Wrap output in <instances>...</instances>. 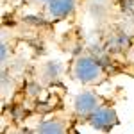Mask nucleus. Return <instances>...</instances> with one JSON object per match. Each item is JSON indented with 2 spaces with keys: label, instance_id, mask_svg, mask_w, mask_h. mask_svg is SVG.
<instances>
[{
  "label": "nucleus",
  "instance_id": "obj_7",
  "mask_svg": "<svg viewBox=\"0 0 134 134\" xmlns=\"http://www.w3.org/2000/svg\"><path fill=\"white\" fill-rule=\"evenodd\" d=\"M32 2H36V4H45V5H47L48 2H52V0H32Z\"/></svg>",
  "mask_w": 134,
  "mask_h": 134
},
{
  "label": "nucleus",
  "instance_id": "obj_2",
  "mask_svg": "<svg viewBox=\"0 0 134 134\" xmlns=\"http://www.w3.org/2000/svg\"><path fill=\"white\" fill-rule=\"evenodd\" d=\"M104 105H105V98L97 91H81L73 98V113L79 118L88 120L91 114L102 109Z\"/></svg>",
  "mask_w": 134,
  "mask_h": 134
},
{
  "label": "nucleus",
  "instance_id": "obj_1",
  "mask_svg": "<svg viewBox=\"0 0 134 134\" xmlns=\"http://www.w3.org/2000/svg\"><path fill=\"white\" fill-rule=\"evenodd\" d=\"M70 73L82 86H93V84H98L104 81L105 68L97 57H93L90 54H84V55H79L73 59Z\"/></svg>",
  "mask_w": 134,
  "mask_h": 134
},
{
  "label": "nucleus",
  "instance_id": "obj_6",
  "mask_svg": "<svg viewBox=\"0 0 134 134\" xmlns=\"http://www.w3.org/2000/svg\"><path fill=\"white\" fill-rule=\"evenodd\" d=\"M61 75V64L59 61H48L45 66H43V77H47L48 81H55L57 77Z\"/></svg>",
  "mask_w": 134,
  "mask_h": 134
},
{
  "label": "nucleus",
  "instance_id": "obj_5",
  "mask_svg": "<svg viewBox=\"0 0 134 134\" xmlns=\"http://www.w3.org/2000/svg\"><path fill=\"white\" fill-rule=\"evenodd\" d=\"M34 134H68L66 124L59 118H48L43 120L41 124L36 127Z\"/></svg>",
  "mask_w": 134,
  "mask_h": 134
},
{
  "label": "nucleus",
  "instance_id": "obj_4",
  "mask_svg": "<svg viewBox=\"0 0 134 134\" xmlns=\"http://www.w3.org/2000/svg\"><path fill=\"white\" fill-rule=\"evenodd\" d=\"M75 5H77L75 0H52L45 5V16L47 20L52 21L66 20L75 13Z\"/></svg>",
  "mask_w": 134,
  "mask_h": 134
},
{
  "label": "nucleus",
  "instance_id": "obj_3",
  "mask_svg": "<svg viewBox=\"0 0 134 134\" xmlns=\"http://www.w3.org/2000/svg\"><path fill=\"white\" fill-rule=\"evenodd\" d=\"M86 122H88L90 127H93L98 132H111L114 127L120 124L116 111L113 107H107V105H104L102 109H98L95 114H91Z\"/></svg>",
  "mask_w": 134,
  "mask_h": 134
}]
</instances>
